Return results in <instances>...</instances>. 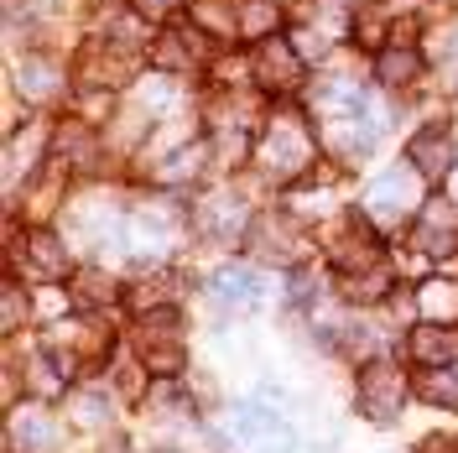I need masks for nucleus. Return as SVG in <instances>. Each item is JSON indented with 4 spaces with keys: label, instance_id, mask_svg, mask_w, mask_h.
Segmentation results:
<instances>
[{
    "label": "nucleus",
    "instance_id": "8",
    "mask_svg": "<svg viewBox=\"0 0 458 453\" xmlns=\"http://www.w3.org/2000/svg\"><path fill=\"white\" fill-rule=\"evenodd\" d=\"M57 443H63V432H57V423L47 412L27 406V412L11 417V453H53Z\"/></svg>",
    "mask_w": 458,
    "mask_h": 453
},
{
    "label": "nucleus",
    "instance_id": "13",
    "mask_svg": "<svg viewBox=\"0 0 458 453\" xmlns=\"http://www.w3.org/2000/svg\"><path fill=\"white\" fill-rule=\"evenodd\" d=\"M214 297H219L225 308H250L260 297V277L250 266H225V271L214 277Z\"/></svg>",
    "mask_w": 458,
    "mask_h": 453
},
{
    "label": "nucleus",
    "instance_id": "7",
    "mask_svg": "<svg viewBox=\"0 0 458 453\" xmlns=\"http://www.w3.org/2000/svg\"><path fill=\"white\" fill-rule=\"evenodd\" d=\"M406 162L422 177H443V172L454 167V136H448V125H422L406 141Z\"/></svg>",
    "mask_w": 458,
    "mask_h": 453
},
{
    "label": "nucleus",
    "instance_id": "12",
    "mask_svg": "<svg viewBox=\"0 0 458 453\" xmlns=\"http://www.w3.org/2000/svg\"><path fill=\"white\" fill-rule=\"evenodd\" d=\"M199 229L203 235H214V240H234V235L245 229V209H234L229 193H214V199L199 209Z\"/></svg>",
    "mask_w": 458,
    "mask_h": 453
},
{
    "label": "nucleus",
    "instance_id": "2",
    "mask_svg": "<svg viewBox=\"0 0 458 453\" xmlns=\"http://www.w3.org/2000/svg\"><path fill=\"white\" fill-rule=\"evenodd\" d=\"M136 355H141V365L151 370V375H162V380H172V375L182 370V339H177V318H172V308L141 312Z\"/></svg>",
    "mask_w": 458,
    "mask_h": 453
},
{
    "label": "nucleus",
    "instance_id": "20",
    "mask_svg": "<svg viewBox=\"0 0 458 453\" xmlns=\"http://www.w3.org/2000/svg\"><path fill=\"white\" fill-rule=\"evenodd\" d=\"M417 391H422V397H428L432 406H458V370H448V365L428 370Z\"/></svg>",
    "mask_w": 458,
    "mask_h": 453
},
{
    "label": "nucleus",
    "instance_id": "25",
    "mask_svg": "<svg viewBox=\"0 0 458 453\" xmlns=\"http://www.w3.org/2000/svg\"><path fill=\"white\" fill-rule=\"evenodd\" d=\"M448 453H458V443H448Z\"/></svg>",
    "mask_w": 458,
    "mask_h": 453
},
{
    "label": "nucleus",
    "instance_id": "15",
    "mask_svg": "<svg viewBox=\"0 0 458 453\" xmlns=\"http://www.w3.org/2000/svg\"><path fill=\"white\" fill-rule=\"evenodd\" d=\"M53 151H57V157H68L79 172H94V167H99V141H94V131H89V125L57 131V136H53Z\"/></svg>",
    "mask_w": 458,
    "mask_h": 453
},
{
    "label": "nucleus",
    "instance_id": "16",
    "mask_svg": "<svg viewBox=\"0 0 458 453\" xmlns=\"http://www.w3.org/2000/svg\"><path fill=\"white\" fill-rule=\"evenodd\" d=\"M448 349H454V339H448L437 323H422V329H411V334H406V355H411L417 365H428V370L443 365V360H448Z\"/></svg>",
    "mask_w": 458,
    "mask_h": 453
},
{
    "label": "nucleus",
    "instance_id": "24",
    "mask_svg": "<svg viewBox=\"0 0 458 453\" xmlns=\"http://www.w3.org/2000/svg\"><path fill=\"white\" fill-rule=\"evenodd\" d=\"M131 5L141 11L146 21H167V16H177V5H182V0H131Z\"/></svg>",
    "mask_w": 458,
    "mask_h": 453
},
{
    "label": "nucleus",
    "instance_id": "19",
    "mask_svg": "<svg viewBox=\"0 0 458 453\" xmlns=\"http://www.w3.org/2000/svg\"><path fill=\"white\" fill-rule=\"evenodd\" d=\"M57 79H63V73H57L47 57H27V63H21V94H31V99H53Z\"/></svg>",
    "mask_w": 458,
    "mask_h": 453
},
{
    "label": "nucleus",
    "instance_id": "5",
    "mask_svg": "<svg viewBox=\"0 0 458 453\" xmlns=\"http://www.w3.org/2000/svg\"><path fill=\"white\" fill-rule=\"evenodd\" d=\"M302 68H308V57L297 53L292 42H282V37L256 42V63H250V73H256L260 89H271V94H292V89L302 84Z\"/></svg>",
    "mask_w": 458,
    "mask_h": 453
},
{
    "label": "nucleus",
    "instance_id": "14",
    "mask_svg": "<svg viewBox=\"0 0 458 453\" xmlns=\"http://www.w3.org/2000/svg\"><path fill=\"white\" fill-rule=\"evenodd\" d=\"M27 266L37 271V277L57 282V277H68V251L57 245L47 229H31V235H27Z\"/></svg>",
    "mask_w": 458,
    "mask_h": 453
},
{
    "label": "nucleus",
    "instance_id": "6",
    "mask_svg": "<svg viewBox=\"0 0 458 453\" xmlns=\"http://www.w3.org/2000/svg\"><path fill=\"white\" fill-rule=\"evenodd\" d=\"M411 245L422 255H454L458 251V209L448 199H428L417 209V225H411Z\"/></svg>",
    "mask_w": 458,
    "mask_h": 453
},
{
    "label": "nucleus",
    "instance_id": "3",
    "mask_svg": "<svg viewBox=\"0 0 458 453\" xmlns=\"http://www.w3.org/2000/svg\"><path fill=\"white\" fill-rule=\"evenodd\" d=\"M406 397H411V386H406V375L396 365H386V360L360 365V412L370 423H396Z\"/></svg>",
    "mask_w": 458,
    "mask_h": 453
},
{
    "label": "nucleus",
    "instance_id": "9",
    "mask_svg": "<svg viewBox=\"0 0 458 453\" xmlns=\"http://www.w3.org/2000/svg\"><path fill=\"white\" fill-rule=\"evenodd\" d=\"M302 235H297V225L292 219H282V214H260L256 225H250V251L266 255V261H292V245H297Z\"/></svg>",
    "mask_w": 458,
    "mask_h": 453
},
{
    "label": "nucleus",
    "instance_id": "11",
    "mask_svg": "<svg viewBox=\"0 0 458 453\" xmlns=\"http://www.w3.org/2000/svg\"><path fill=\"white\" fill-rule=\"evenodd\" d=\"M417 73H422V57L411 53L406 42H396V47H380V53H375V84L406 89Z\"/></svg>",
    "mask_w": 458,
    "mask_h": 453
},
{
    "label": "nucleus",
    "instance_id": "18",
    "mask_svg": "<svg viewBox=\"0 0 458 453\" xmlns=\"http://www.w3.org/2000/svg\"><path fill=\"white\" fill-rule=\"evenodd\" d=\"M370 209H375V214H391V219L406 214V167L375 177V183H370Z\"/></svg>",
    "mask_w": 458,
    "mask_h": 453
},
{
    "label": "nucleus",
    "instance_id": "17",
    "mask_svg": "<svg viewBox=\"0 0 458 453\" xmlns=\"http://www.w3.org/2000/svg\"><path fill=\"white\" fill-rule=\"evenodd\" d=\"M417 308H422V318L428 323H458V282H428L422 292H417Z\"/></svg>",
    "mask_w": 458,
    "mask_h": 453
},
{
    "label": "nucleus",
    "instance_id": "4",
    "mask_svg": "<svg viewBox=\"0 0 458 453\" xmlns=\"http://www.w3.org/2000/svg\"><path fill=\"white\" fill-rule=\"evenodd\" d=\"M234 443L245 453H297V427L282 412L266 406H240L234 412Z\"/></svg>",
    "mask_w": 458,
    "mask_h": 453
},
{
    "label": "nucleus",
    "instance_id": "1",
    "mask_svg": "<svg viewBox=\"0 0 458 453\" xmlns=\"http://www.w3.org/2000/svg\"><path fill=\"white\" fill-rule=\"evenodd\" d=\"M313 157H318V141H313V131H308V120H297V115H276L260 131L256 162L266 172H276V177H308Z\"/></svg>",
    "mask_w": 458,
    "mask_h": 453
},
{
    "label": "nucleus",
    "instance_id": "21",
    "mask_svg": "<svg viewBox=\"0 0 458 453\" xmlns=\"http://www.w3.org/2000/svg\"><path fill=\"white\" fill-rule=\"evenodd\" d=\"M73 292H79V303H84V308H105V303L120 297V286L110 282V271H84V277L73 282Z\"/></svg>",
    "mask_w": 458,
    "mask_h": 453
},
{
    "label": "nucleus",
    "instance_id": "22",
    "mask_svg": "<svg viewBox=\"0 0 458 453\" xmlns=\"http://www.w3.org/2000/svg\"><path fill=\"white\" fill-rule=\"evenodd\" d=\"M193 162H203V151H199V146H182V151L167 162V172H162V177H167V183H182V177L193 172Z\"/></svg>",
    "mask_w": 458,
    "mask_h": 453
},
{
    "label": "nucleus",
    "instance_id": "23",
    "mask_svg": "<svg viewBox=\"0 0 458 453\" xmlns=\"http://www.w3.org/2000/svg\"><path fill=\"white\" fill-rule=\"evenodd\" d=\"M27 323V303H21V286H5V334H16Z\"/></svg>",
    "mask_w": 458,
    "mask_h": 453
},
{
    "label": "nucleus",
    "instance_id": "10",
    "mask_svg": "<svg viewBox=\"0 0 458 453\" xmlns=\"http://www.w3.org/2000/svg\"><path fill=\"white\" fill-rule=\"evenodd\" d=\"M276 27H282V5H276V0H240V5H234V37L271 42Z\"/></svg>",
    "mask_w": 458,
    "mask_h": 453
}]
</instances>
